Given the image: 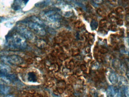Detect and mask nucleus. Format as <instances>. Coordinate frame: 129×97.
Instances as JSON below:
<instances>
[{"instance_id": "obj_16", "label": "nucleus", "mask_w": 129, "mask_h": 97, "mask_svg": "<svg viewBox=\"0 0 129 97\" xmlns=\"http://www.w3.org/2000/svg\"><path fill=\"white\" fill-rule=\"evenodd\" d=\"M108 51V50L106 48H101L100 50V52L102 54H106V53H107Z\"/></svg>"}, {"instance_id": "obj_13", "label": "nucleus", "mask_w": 129, "mask_h": 97, "mask_svg": "<svg viewBox=\"0 0 129 97\" xmlns=\"http://www.w3.org/2000/svg\"><path fill=\"white\" fill-rule=\"evenodd\" d=\"M32 20H33V21H34V22L36 23L40 24H40L42 25L43 23V22H42V21H41L40 19L39 18L36 17H32Z\"/></svg>"}, {"instance_id": "obj_19", "label": "nucleus", "mask_w": 129, "mask_h": 97, "mask_svg": "<svg viewBox=\"0 0 129 97\" xmlns=\"http://www.w3.org/2000/svg\"><path fill=\"white\" fill-rule=\"evenodd\" d=\"M111 30L112 31L115 32V31H117V27L115 26V25L112 26L111 27Z\"/></svg>"}, {"instance_id": "obj_14", "label": "nucleus", "mask_w": 129, "mask_h": 97, "mask_svg": "<svg viewBox=\"0 0 129 97\" xmlns=\"http://www.w3.org/2000/svg\"><path fill=\"white\" fill-rule=\"evenodd\" d=\"M107 22V20L105 19L102 20L100 22V27H105V26L106 25Z\"/></svg>"}, {"instance_id": "obj_18", "label": "nucleus", "mask_w": 129, "mask_h": 97, "mask_svg": "<svg viewBox=\"0 0 129 97\" xmlns=\"http://www.w3.org/2000/svg\"><path fill=\"white\" fill-rule=\"evenodd\" d=\"M117 24L119 26H122L123 24V20L121 19L118 20L117 22Z\"/></svg>"}, {"instance_id": "obj_9", "label": "nucleus", "mask_w": 129, "mask_h": 97, "mask_svg": "<svg viewBox=\"0 0 129 97\" xmlns=\"http://www.w3.org/2000/svg\"><path fill=\"white\" fill-rule=\"evenodd\" d=\"M27 79L31 82H36L37 81V75L34 72H30L28 74Z\"/></svg>"}, {"instance_id": "obj_20", "label": "nucleus", "mask_w": 129, "mask_h": 97, "mask_svg": "<svg viewBox=\"0 0 129 97\" xmlns=\"http://www.w3.org/2000/svg\"><path fill=\"white\" fill-rule=\"evenodd\" d=\"M109 16L110 18H114L115 17V14L114 13H111Z\"/></svg>"}, {"instance_id": "obj_3", "label": "nucleus", "mask_w": 129, "mask_h": 97, "mask_svg": "<svg viewBox=\"0 0 129 97\" xmlns=\"http://www.w3.org/2000/svg\"><path fill=\"white\" fill-rule=\"evenodd\" d=\"M1 59L5 63L15 65L21 64L23 61V60L21 57L16 55L3 56L1 57Z\"/></svg>"}, {"instance_id": "obj_6", "label": "nucleus", "mask_w": 129, "mask_h": 97, "mask_svg": "<svg viewBox=\"0 0 129 97\" xmlns=\"http://www.w3.org/2000/svg\"><path fill=\"white\" fill-rule=\"evenodd\" d=\"M107 97H122L121 91L114 86L109 87L106 91Z\"/></svg>"}, {"instance_id": "obj_23", "label": "nucleus", "mask_w": 129, "mask_h": 97, "mask_svg": "<svg viewBox=\"0 0 129 97\" xmlns=\"http://www.w3.org/2000/svg\"><path fill=\"white\" fill-rule=\"evenodd\" d=\"M127 39H128V44H129V35L128 36V38H127Z\"/></svg>"}, {"instance_id": "obj_22", "label": "nucleus", "mask_w": 129, "mask_h": 97, "mask_svg": "<svg viewBox=\"0 0 129 97\" xmlns=\"http://www.w3.org/2000/svg\"><path fill=\"white\" fill-rule=\"evenodd\" d=\"M4 97H15L13 95H6V96H5Z\"/></svg>"}, {"instance_id": "obj_4", "label": "nucleus", "mask_w": 129, "mask_h": 97, "mask_svg": "<svg viewBox=\"0 0 129 97\" xmlns=\"http://www.w3.org/2000/svg\"><path fill=\"white\" fill-rule=\"evenodd\" d=\"M18 32L25 38L29 39H33L34 38V35L32 32L27 29L23 26H18L17 27Z\"/></svg>"}, {"instance_id": "obj_21", "label": "nucleus", "mask_w": 129, "mask_h": 97, "mask_svg": "<svg viewBox=\"0 0 129 97\" xmlns=\"http://www.w3.org/2000/svg\"><path fill=\"white\" fill-rule=\"evenodd\" d=\"M125 11H126V13L127 14H129V8H126L125 9Z\"/></svg>"}, {"instance_id": "obj_2", "label": "nucleus", "mask_w": 129, "mask_h": 97, "mask_svg": "<svg viewBox=\"0 0 129 97\" xmlns=\"http://www.w3.org/2000/svg\"><path fill=\"white\" fill-rule=\"evenodd\" d=\"M11 41L13 46L17 48L24 49L27 46L25 38L19 34L13 35L11 38Z\"/></svg>"}, {"instance_id": "obj_8", "label": "nucleus", "mask_w": 129, "mask_h": 97, "mask_svg": "<svg viewBox=\"0 0 129 97\" xmlns=\"http://www.w3.org/2000/svg\"><path fill=\"white\" fill-rule=\"evenodd\" d=\"M1 74H8L10 72L11 70V69L10 67L8 65L4 64L1 63Z\"/></svg>"}, {"instance_id": "obj_15", "label": "nucleus", "mask_w": 129, "mask_h": 97, "mask_svg": "<svg viewBox=\"0 0 129 97\" xmlns=\"http://www.w3.org/2000/svg\"><path fill=\"white\" fill-rule=\"evenodd\" d=\"M123 11V8L121 7H118L117 8L115 9V11H116V12H117V13H122Z\"/></svg>"}, {"instance_id": "obj_17", "label": "nucleus", "mask_w": 129, "mask_h": 97, "mask_svg": "<svg viewBox=\"0 0 129 97\" xmlns=\"http://www.w3.org/2000/svg\"><path fill=\"white\" fill-rule=\"evenodd\" d=\"M97 13L100 16H103L104 14V12L100 8H99L96 11Z\"/></svg>"}, {"instance_id": "obj_11", "label": "nucleus", "mask_w": 129, "mask_h": 97, "mask_svg": "<svg viewBox=\"0 0 129 97\" xmlns=\"http://www.w3.org/2000/svg\"><path fill=\"white\" fill-rule=\"evenodd\" d=\"M109 79H110L111 82L113 84H115V83H117L118 82V80L117 77L115 74H111V76H110V77H109Z\"/></svg>"}, {"instance_id": "obj_10", "label": "nucleus", "mask_w": 129, "mask_h": 97, "mask_svg": "<svg viewBox=\"0 0 129 97\" xmlns=\"http://www.w3.org/2000/svg\"><path fill=\"white\" fill-rule=\"evenodd\" d=\"M1 93L3 94H8L10 90V88L9 86L5 85H0Z\"/></svg>"}, {"instance_id": "obj_5", "label": "nucleus", "mask_w": 129, "mask_h": 97, "mask_svg": "<svg viewBox=\"0 0 129 97\" xmlns=\"http://www.w3.org/2000/svg\"><path fill=\"white\" fill-rule=\"evenodd\" d=\"M28 27L31 29L41 35L43 36L46 34L45 30L40 24L34 22H30L28 23Z\"/></svg>"}, {"instance_id": "obj_12", "label": "nucleus", "mask_w": 129, "mask_h": 97, "mask_svg": "<svg viewBox=\"0 0 129 97\" xmlns=\"http://www.w3.org/2000/svg\"><path fill=\"white\" fill-rule=\"evenodd\" d=\"M98 23L97 21H96L95 20H93L91 21L90 23V26L93 30H95L98 27Z\"/></svg>"}, {"instance_id": "obj_1", "label": "nucleus", "mask_w": 129, "mask_h": 97, "mask_svg": "<svg viewBox=\"0 0 129 97\" xmlns=\"http://www.w3.org/2000/svg\"><path fill=\"white\" fill-rule=\"evenodd\" d=\"M41 15L42 19L50 27L55 28L59 26L61 16L54 11L49 10L43 12Z\"/></svg>"}, {"instance_id": "obj_7", "label": "nucleus", "mask_w": 129, "mask_h": 97, "mask_svg": "<svg viewBox=\"0 0 129 97\" xmlns=\"http://www.w3.org/2000/svg\"><path fill=\"white\" fill-rule=\"evenodd\" d=\"M25 3H26L25 1H15L12 7L13 9L15 10H19L24 7Z\"/></svg>"}]
</instances>
